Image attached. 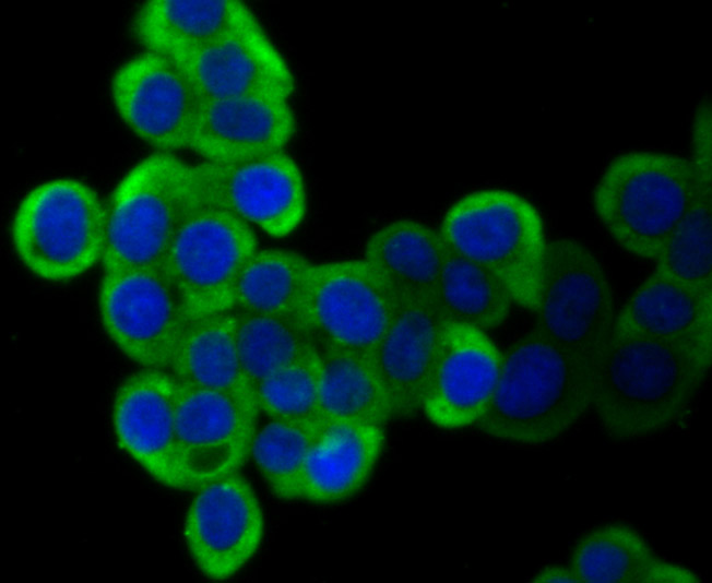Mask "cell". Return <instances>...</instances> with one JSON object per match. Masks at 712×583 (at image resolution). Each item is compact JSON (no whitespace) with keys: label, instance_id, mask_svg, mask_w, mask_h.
<instances>
[{"label":"cell","instance_id":"1","mask_svg":"<svg viewBox=\"0 0 712 583\" xmlns=\"http://www.w3.org/2000/svg\"><path fill=\"white\" fill-rule=\"evenodd\" d=\"M709 371L683 350L612 331L591 367V411L613 439L665 432L690 413Z\"/></svg>","mask_w":712,"mask_h":583},{"label":"cell","instance_id":"2","mask_svg":"<svg viewBox=\"0 0 712 583\" xmlns=\"http://www.w3.org/2000/svg\"><path fill=\"white\" fill-rule=\"evenodd\" d=\"M591 369L534 328L501 353L489 404L474 426L503 442L542 445L591 412Z\"/></svg>","mask_w":712,"mask_h":583},{"label":"cell","instance_id":"3","mask_svg":"<svg viewBox=\"0 0 712 583\" xmlns=\"http://www.w3.org/2000/svg\"><path fill=\"white\" fill-rule=\"evenodd\" d=\"M701 189L690 159L658 151L614 157L593 191L602 227L624 251L654 261Z\"/></svg>","mask_w":712,"mask_h":583},{"label":"cell","instance_id":"4","mask_svg":"<svg viewBox=\"0 0 712 583\" xmlns=\"http://www.w3.org/2000/svg\"><path fill=\"white\" fill-rule=\"evenodd\" d=\"M200 201L193 165L162 152L140 160L106 205L103 273L162 269L179 227Z\"/></svg>","mask_w":712,"mask_h":583},{"label":"cell","instance_id":"5","mask_svg":"<svg viewBox=\"0 0 712 583\" xmlns=\"http://www.w3.org/2000/svg\"><path fill=\"white\" fill-rule=\"evenodd\" d=\"M439 231L455 251L493 273L515 305L537 310L547 239L530 201L505 189L467 193L446 212Z\"/></svg>","mask_w":712,"mask_h":583},{"label":"cell","instance_id":"6","mask_svg":"<svg viewBox=\"0 0 712 583\" xmlns=\"http://www.w3.org/2000/svg\"><path fill=\"white\" fill-rule=\"evenodd\" d=\"M10 233L17 259L32 274L48 282L71 281L102 261L106 206L85 182L52 179L24 195Z\"/></svg>","mask_w":712,"mask_h":583},{"label":"cell","instance_id":"7","mask_svg":"<svg viewBox=\"0 0 712 583\" xmlns=\"http://www.w3.org/2000/svg\"><path fill=\"white\" fill-rule=\"evenodd\" d=\"M534 329L590 369L616 317L614 294L597 257L581 241H547Z\"/></svg>","mask_w":712,"mask_h":583},{"label":"cell","instance_id":"8","mask_svg":"<svg viewBox=\"0 0 712 583\" xmlns=\"http://www.w3.org/2000/svg\"><path fill=\"white\" fill-rule=\"evenodd\" d=\"M258 249L249 223L201 199L179 227L162 267L189 320L233 311L239 275Z\"/></svg>","mask_w":712,"mask_h":583},{"label":"cell","instance_id":"9","mask_svg":"<svg viewBox=\"0 0 712 583\" xmlns=\"http://www.w3.org/2000/svg\"><path fill=\"white\" fill-rule=\"evenodd\" d=\"M97 305L107 336L127 358L169 371L189 318L163 269L103 273Z\"/></svg>","mask_w":712,"mask_h":583},{"label":"cell","instance_id":"10","mask_svg":"<svg viewBox=\"0 0 712 583\" xmlns=\"http://www.w3.org/2000/svg\"><path fill=\"white\" fill-rule=\"evenodd\" d=\"M396 304V295L364 259L312 264L307 328L316 346L371 356Z\"/></svg>","mask_w":712,"mask_h":583},{"label":"cell","instance_id":"11","mask_svg":"<svg viewBox=\"0 0 712 583\" xmlns=\"http://www.w3.org/2000/svg\"><path fill=\"white\" fill-rule=\"evenodd\" d=\"M201 199L233 212L270 237L289 236L307 211L301 170L284 151L235 162L193 165Z\"/></svg>","mask_w":712,"mask_h":583},{"label":"cell","instance_id":"12","mask_svg":"<svg viewBox=\"0 0 712 583\" xmlns=\"http://www.w3.org/2000/svg\"><path fill=\"white\" fill-rule=\"evenodd\" d=\"M114 106L127 127L162 153L189 150L201 99L169 57L143 51L124 61L110 81Z\"/></svg>","mask_w":712,"mask_h":583},{"label":"cell","instance_id":"13","mask_svg":"<svg viewBox=\"0 0 712 583\" xmlns=\"http://www.w3.org/2000/svg\"><path fill=\"white\" fill-rule=\"evenodd\" d=\"M264 515L257 493L239 472L197 489L183 522V538L198 570L223 581L238 573L257 554Z\"/></svg>","mask_w":712,"mask_h":583},{"label":"cell","instance_id":"14","mask_svg":"<svg viewBox=\"0 0 712 583\" xmlns=\"http://www.w3.org/2000/svg\"><path fill=\"white\" fill-rule=\"evenodd\" d=\"M257 420L227 393L179 382L176 438L185 490L238 473L250 457Z\"/></svg>","mask_w":712,"mask_h":583},{"label":"cell","instance_id":"15","mask_svg":"<svg viewBox=\"0 0 712 583\" xmlns=\"http://www.w3.org/2000/svg\"><path fill=\"white\" fill-rule=\"evenodd\" d=\"M501 352L487 333L446 320L422 394V413L436 427H474L494 393Z\"/></svg>","mask_w":712,"mask_h":583},{"label":"cell","instance_id":"16","mask_svg":"<svg viewBox=\"0 0 712 583\" xmlns=\"http://www.w3.org/2000/svg\"><path fill=\"white\" fill-rule=\"evenodd\" d=\"M178 390L169 371L142 368L118 386L111 417L117 442L131 459L157 483L185 490L176 438Z\"/></svg>","mask_w":712,"mask_h":583},{"label":"cell","instance_id":"17","mask_svg":"<svg viewBox=\"0 0 712 583\" xmlns=\"http://www.w3.org/2000/svg\"><path fill=\"white\" fill-rule=\"evenodd\" d=\"M201 102L242 96L288 100L294 74L262 25L174 58Z\"/></svg>","mask_w":712,"mask_h":583},{"label":"cell","instance_id":"18","mask_svg":"<svg viewBox=\"0 0 712 583\" xmlns=\"http://www.w3.org/2000/svg\"><path fill=\"white\" fill-rule=\"evenodd\" d=\"M296 128L288 100L242 96L202 102L189 150L203 162L249 160L283 151Z\"/></svg>","mask_w":712,"mask_h":583},{"label":"cell","instance_id":"19","mask_svg":"<svg viewBox=\"0 0 712 583\" xmlns=\"http://www.w3.org/2000/svg\"><path fill=\"white\" fill-rule=\"evenodd\" d=\"M446 319L436 301L397 297L393 317L371 354L392 420L422 413V394Z\"/></svg>","mask_w":712,"mask_h":583},{"label":"cell","instance_id":"20","mask_svg":"<svg viewBox=\"0 0 712 583\" xmlns=\"http://www.w3.org/2000/svg\"><path fill=\"white\" fill-rule=\"evenodd\" d=\"M612 331L662 341L710 369L712 300L654 271L616 313Z\"/></svg>","mask_w":712,"mask_h":583},{"label":"cell","instance_id":"21","mask_svg":"<svg viewBox=\"0 0 712 583\" xmlns=\"http://www.w3.org/2000/svg\"><path fill=\"white\" fill-rule=\"evenodd\" d=\"M384 426L336 420L320 424L308 450L301 501L330 504L355 496L383 452Z\"/></svg>","mask_w":712,"mask_h":583},{"label":"cell","instance_id":"22","mask_svg":"<svg viewBox=\"0 0 712 583\" xmlns=\"http://www.w3.org/2000/svg\"><path fill=\"white\" fill-rule=\"evenodd\" d=\"M259 26L238 0H150L138 9L131 28L144 51L174 59Z\"/></svg>","mask_w":712,"mask_h":583},{"label":"cell","instance_id":"23","mask_svg":"<svg viewBox=\"0 0 712 583\" xmlns=\"http://www.w3.org/2000/svg\"><path fill=\"white\" fill-rule=\"evenodd\" d=\"M569 567L581 583H697L691 570L660 558L632 527L610 523L575 544Z\"/></svg>","mask_w":712,"mask_h":583},{"label":"cell","instance_id":"24","mask_svg":"<svg viewBox=\"0 0 712 583\" xmlns=\"http://www.w3.org/2000/svg\"><path fill=\"white\" fill-rule=\"evenodd\" d=\"M169 372L180 383L227 393L260 414L240 364L233 311L189 320Z\"/></svg>","mask_w":712,"mask_h":583},{"label":"cell","instance_id":"25","mask_svg":"<svg viewBox=\"0 0 712 583\" xmlns=\"http://www.w3.org/2000/svg\"><path fill=\"white\" fill-rule=\"evenodd\" d=\"M446 241L414 219L391 222L367 240L366 260L396 297L436 299Z\"/></svg>","mask_w":712,"mask_h":583},{"label":"cell","instance_id":"26","mask_svg":"<svg viewBox=\"0 0 712 583\" xmlns=\"http://www.w3.org/2000/svg\"><path fill=\"white\" fill-rule=\"evenodd\" d=\"M316 349L320 364L319 425L346 420L384 426L392 420L371 356L324 345Z\"/></svg>","mask_w":712,"mask_h":583},{"label":"cell","instance_id":"27","mask_svg":"<svg viewBox=\"0 0 712 583\" xmlns=\"http://www.w3.org/2000/svg\"><path fill=\"white\" fill-rule=\"evenodd\" d=\"M312 264L293 250L259 248L239 275L233 310L278 316L307 328Z\"/></svg>","mask_w":712,"mask_h":583},{"label":"cell","instance_id":"28","mask_svg":"<svg viewBox=\"0 0 712 583\" xmlns=\"http://www.w3.org/2000/svg\"><path fill=\"white\" fill-rule=\"evenodd\" d=\"M435 301L446 320L485 332L500 326L514 305L508 289L493 273L447 241Z\"/></svg>","mask_w":712,"mask_h":583},{"label":"cell","instance_id":"29","mask_svg":"<svg viewBox=\"0 0 712 583\" xmlns=\"http://www.w3.org/2000/svg\"><path fill=\"white\" fill-rule=\"evenodd\" d=\"M237 350L244 373L256 385L316 349L308 329L292 319L233 310Z\"/></svg>","mask_w":712,"mask_h":583},{"label":"cell","instance_id":"30","mask_svg":"<svg viewBox=\"0 0 712 583\" xmlns=\"http://www.w3.org/2000/svg\"><path fill=\"white\" fill-rule=\"evenodd\" d=\"M712 190L701 189L655 258L654 272L712 300Z\"/></svg>","mask_w":712,"mask_h":583},{"label":"cell","instance_id":"31","mask_svg":"<svg viewBox=\"0 0 712 583\" xmlns=\"http://www.w3.org/2000/svg\"><path fill=\"white\" fill-rule=\"evenodd\" d=\"M318 426L270 419L256 430L250 457L270 492L282 501L301 499L306 456Z\"/></svg>","mask_w":712,"mask_h":583},{"label":"cell","instance_id":"32","mask_svg":"<svg viewBox=\"0 0 712 583\" xmlns=\"http://www.w3.org/2000/svg\"><path fill=\"white\" fill-rule=\"evenodd\" d=\"M320 364L317 349L261 380L259 413L270 419L319 426Z\"/></svg>","mask_w":712,"mask_h":583},{"label":"cell","instance_id":"33","mask_svg":"<svg viewBox=\"0 0 712 583\" xmlns=\"http://www.w3.org/2000/svg\"><path fill=\"white\" fill-rule=\"evenodd\" d=\"M711 126V104L708 99L699 105L693 118L690 158L699 182L708 188H712Z\"/></svg>","mask_w":712,"mask_h":583},{"label":"cell","instance_id":"34","mask_svg":"<svg viewBox=\"0 0 712 583\" xmlns=\"http://www.w3.org/2000/svg\"><path fill=\"white\" fill-rule=\"evenodd\" d=\"M533 582L553 583H581L574 571L568 566H551L541 570L532 580Z\"/></svg>","mask_w":712,"mask_h":583}]
</instances>
